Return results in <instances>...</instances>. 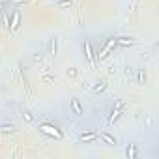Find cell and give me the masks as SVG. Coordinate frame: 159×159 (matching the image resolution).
<instances>
[{"instance_id": "obj_1", "label": "cell", "mask_w": 159, "mask_h": 159, "mask_svg": "<svg viewBox=\"0 0 159 159\" xmlns=\"http://www.w3.org/2000/svg\"><path fill=\"white\" fill-rule=\"evenodd\" d=\"M39 131L49 137H54V139H62V133L54 127V126H49V124H43V126H39Z\"/></svg>"}, {"instance_id": "obj_2", "label": "cell", "mask_w": 159, "mask_h": 159, "mask_svg": "<svg viewBox=\"0 0 159 159\" xmlns=\"http://www.w3.org/2000/svg\"><path fill=\"white\" fill-rule=\"evenodd\" d=\"M114 45H116V39H110V41H109V43H107L105 47H103V51H101V53L98 54V56H99V58H105V56H107V54H109V51H110V49H112V47H114Z\"/></svg>"}, {"instance_id": "obj_3", "label": "cell", "mask_w": 159, "mask_h": 159, "mask_svg": "<svg viewBox=\"0 0 159 159\" xmlns=\"http://www.w3.org/2000/svg\"><path fill=\"white\" fill-rule=\"evenodd\" d=\"M98 137H99L98 133H86V135H84V133H82V135H81V141H82V142H90V141H94V139H98Z\"/></svg>"}, {"instance_id": "obj_4", "label": "cell", "mask_w": 159, "mask_h": 159, "mask_svg": "<svg viewBox=\"0 0 159 159\" xmlns=\"http://www.w3.org/2000/svg\"><path fill=\"white\" fill-rule=\"evenodd\" d=\"M19 21H21V13L15 11V13H13V19H11V30H15L19 26Z\"/></svg>"}, {"instance_id": "obj_5", "label": "cell", "mask_w": 159, "mask_h": 159, "mask_svg": "<svg viewBox=\"0 0 159 159\" xmlns=\"http://www.w3.org/2000/svg\"><path fill=\"white\" fill-rule=\"evenodd\" d=\"M116 43H120V45H135V39H131V38H118Z\"/></svg>"}, {"instance_id": "obj_6", "label": "cell", "mask_w": 159, "mask_h": 159, "mask_svg": "<svg viewBox=\"0 0 159 159\" xmlns=\"http://www.w3.org/2000/svg\"><path fill=\"white\" fill-rule=\"evenodd\" d=\"M84 49H86V56H88V60H90V62H94V53H92V45H90L88 41L84 43Z\"/></svg>"}, {"instance_id": "obj_7", "label": "cell", "mask_w": 159, "mask_h": 159, "mask_svg": "<svg viewBox=\"0 0 159 159\" xmlns=\"http://www.w3.org/2000/svg\"><path fill=\"white\" fill-rule=\"evenodd\" d=\"M101 137H103V141H105V142H109V144H110V146H114V144H116V139H114V137H110L109 133H103Z\"/></svg>"}, {"instance_id": "obj_8", "label": "cell", "mask_w": 159, "mask_h": 159, "mask_svg": "<svg viewBox=\"0 0 159 159\" xmlns=\"http://www.w3.org/2000/svg\"><path fill=\"white\" fill-rule=\"evenodd\" d=\"M71 105H73V110L77 114H82V109H81V103H79V99H71Z\"/></svg>"}, {"instance_id": "obj_9", "label": "cell", "mask_w": 159, "mask_h": 159, "mask_svg": "<svg viewBox=\"0 0 159 159\" xmlns=\"http://www.w3.org/2000/svg\"><path fill=\"white\" fill-rule=\"evenodd\" d=\"M122 107V103H118V109ZM118 109H116V110H112V116H110V122H114L116 118H118V116H120V110Z\"/></svg>"}, {"instance_id": "obj_10", "label": "cell", "mask_w": 159, "mask_h": 159, "mask_svg": "<svg viewBox=\"0 0 159 159\" xmlns=\"http://www.w3.org/2000/svg\"><path fill=\"white\" fill-rule=\"evenodd\" d=\"M11 4H19V2H26V0H10Z\"/></svg>"}, {"instance_id": "obj_11", "label": "cell", "mask_w": 159, "mask_h": 159, "mask_svg": "<svg viewBox=\"0 0 159 159\" xmlns=\"http://www.w3.org/2000/svg\"><path fill=\"white\" fill-rule=\"evenodd\" d=\"M0 8H2V6H0Z\"/></svg>"}]
</instances>
